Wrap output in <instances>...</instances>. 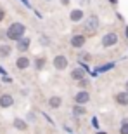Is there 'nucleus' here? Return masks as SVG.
Listing matches in <instances>:
<instances>
[{
    "label": "nucleus",
    "instance_id": "obj_1",
    "mask_svg": "<svg viewBox=\"0 0 128 134\" xmlns=\"http://www.w3.org/2000/svg\"><path fill=\"white\" fill-rule=\"evenodd\" d=\"M24 31H26V28H24L23 23H12V25L9 26V30H7V38L17 42L19 38L24 37Z\"/></svg>",
    "mask_w": 128,
    "mask_h": 134
},
{
    "label": "nucleus",
    "instance_id": "obj_2",
    "mask_svg": "<svg viewBox=\"0 0 128 134\" xmlns=\"http://www.w3.org/2000/svg\"><path fill=\"white\" fill-rule=\"evenodd\" d=\"M85 30L90 31V33H94V31L99 30V18L97 16H90L88 19L85 21Z\"/></svg>",
    "mask_w": 128,
    "mask_h": 134
},
{
    "label": "nucleus",
    "instance_id": "obj_3",
    "mask_svg": "<svg viewBox=\"0 0 128 134\" xmlns=\"http://www.w3.org/2000/svg\"><path fill=\"white\" fill-rule=\"evenodd\" d=\"M116 44H118V35L114 33V31L104 35V38H102V45L104 47H113V45H116Z\"/></svg>",
    "mask_w": 128,
    "mask_h": 134
},
{
    "label": "nucleus",
    "instance_id": "obj_4",
    "mask_svg": "<svg viewBox=\"0 0 128 134\" xmlns=\"http://www.w3.org/2000/svg\"><path fill=\"white\" fill-rule=\"evenodd\" d=\"M88 99H90V94L87 92V91H80L78 94L74 96V101H76V104H85Z\"/></svg>",
    "mask_w": 128,
    "mask_h": 134
},
{
    "label": "nucleus",
    "instance_id": "obj_5",
    "mask_svg": "<svg viewBox=\"0 0 128 134\" xmlns=\"http://www.w3.org/2000/svg\"><path fill=\"white\" fill-rule=\"evenodd\" d=\"M54 66L57 70H64L66 66H68V59H66L64 56H55L54 58Z\"/></svg>",
    "mask_w": 128,
    "mask_h": 134
},
{
    "label": "nucleus",
    "instance_id": "obj_6",
    "mask_svg": "<svg viewBox=\"0 0 128 134\" xmlns=\"http://www.w3.org/2000/svg\"><path fill=\"white\" fill-rule=\"evenodd\" d=\"M30 38H28V37H23V38H19L17 40V49L21 51V52H24V51H28L30 49Z\"/></svg>",
    "mask_w": 128,
    "mask_h": 134
},
{
    "label": "nucleus",
    "instance_id": "obj_7",
    "mask_svg": "<svg viewBox=\"0 0 128 134\" xmlns=\"http://www.w3.org/2000/svg\"><path fill=\"white\" fill-rule=\"evenodd\" d=\"M12 103H14L12 96H9V94L0 96V106H2V108H9V106H12Z\"/></svg>",
    "mask_w": 128,
    "mask_h": 134
},
{
    "label": "nucleus",
    "instance_id": "obj_8",
    "mask_svg": "<svg viewBox=\"0 0 128 134\" xmlns=\"http://www.w3.org/2000/svg\"><path fill=\"white\" fill-rule=\"evenodd\" d=\"M71 45L76 47V49H80L81 45H85V37L83 35H74L73 38H71Z\"/></svg>",
    "mask_w": 128,
    "mask_h": 134
},
{
    "label": "nucleus",
    "instance_id": "obj_9",
    "mask_svg": "<svg viewBox=\"0 0 128 134\" xmlns=\"http://www.w3.org/2000/svg\"><path fill=\"white\" fill-rule=\"evenodd\" d=\"M16 66L19 70H24L30 66V58H26V56H21V58H17V61H16Z\"/></svg>",
    "mask_w": 128,
    "mask_h": 134
},
{
    "label": "nucleus",
    "instance_id": "obj_10",
    "mask_svg": "<svg viewBox=\"0 0 128 134\" xmlns=\"http://www.w3.org/2000/svg\"><path fill=\"white\" fill-rule=\"evenodd\" d=\"M85 71H87V70H83V68H76V70H73V71H71V79H74V80H83L85 79Z\"/></svg>",
    "mask_w": 128,
    "mask_h": 134
},
{
    "label": "nucleus",
    "instance_id": "obj_11",
    "mask_svg": "<svg viewBox=\"0 0 128 134\" xmlns=\"http://www.w3.org/2000/svg\"><path fill=\"white\" fill-rule=\"evenodd\" d=\"M69 18H71V21H73V23H78V21L81 19V18H83V12H81L80 9H76V10H71V14H69Z\"/></svg>",
    "mask_w": 128,
    "mask_h": 134
},
{
    "label": "nucleus",
    "instance_id": "obj_12",
    "mask_svg": "<svg viewBox=\"0 0 128 134\" xmlns=\"http://www.w3.org/2000/svg\"><path fill=\"white\" fill-rule=\"evenodd\" d=\"M114 68V63H107V65H102V66H99V68L94 70V73L92 75H99V73H102V71H107V70Z\"/></svg>",
    "mask_w": 128,
    "mask_h": 134
},
{
    "label": "nucleus",
    "instance_id": "obj_13",
    "mask_svg": "<svg viewBox=\"0 0 128 134\" xmlns=\"http://www.w3.org/2000/svg\"><path fill=\"white\" fill-rule=\"evenodd\" d=\"M116 101H118L119 104H128V92L125 91V92H118L116 94Z\"/></svg>",
    "mask_w": 128,
    "mask_h": 134
},
{
    "label": "nucleus",
    "instance_id": "obj_14",
    "mask_svg": "<svg viewBox=\"0 0 128 134\" xmlns=\"http://www.w3.org/2000/svg\"><path fill=\"white\" fill-rule=\"evenodd\" d=\"M7 56H10V45L2 44L0 45V58H7Z\"/></svg>",
    "mask_w": 128,
    "mask_h": 134
},
{
    "label": "nucleus",
    "instance_id": "obj_15",
    "mask_svg": "<svg viewBox=\"0 0 128 134\" xmlns=\"http://www.w3.org/2000/svg\"><path fill=\"white\" fill-rule=\"evenodd\" d=\"M61 103H62V99H61L59 96H54V98H50V101H49V104L52 106V108H59Z\"/></svg>",
    "mask_w": 128,
    "mask_h": 134
},
{
    "label": "nucleus",
    "instance_id": "obj_16",
    "mask_svg": "<svg viewBox=\"0 0 128 134\" xmlns=\"http://www.w3.org/2000/svg\"><path fill=\"white\" fill-rule=\"evenodd\" d=\"M14 127L16 129H19V131H24L28 125H26L24 120H21V119H14Z\"/></svg>",
    "mask_w": 128,
    "mask_h": 134
},
{
    "label": "nucleus",
    "instance_id": "obj_17",
    "mask_svg": "<svg viewBox=\"0 0 128 134\" xmlns=\"http://www.w3.org/2000/svg\"><path fill=\"white\" fill-rule=\"evenodd\" d=\"M73 113L74 115H85V108L81 106V104H76V106L73 108Z\"/></svg>",
    "mask_w": 128,
    "mask_h": 134
},
{
    "label": "nucleus",
    "instance_id": "obj_18",
    "mask_svg": "<svg viewBox=\"0 0 128 134\" xmlns=\"http://www.w3.org/2000/svg\"><path fill=\"white\" fill-rule=\"evenodd\" d=\"M121 134H128V120H125L123 124H121V129H119Z\"/></svg>",
    "mask_w": 128,
    "mask_h": 134
},
{
    "label": "nucleus",
    "instance_id": "obj_19",
    "mask_svg": "<svg viewBox=\"0 0 128 134\" xmlns=\"http://www.w3.org/2000/svg\"><path fill=\"white\" fill-rule=\"evenodd\" d=\"M42 66H45V59H43V58H40V59L38 61H36V68H42Z\"/></svg>",
    "mask_w": 128,
    "mask_h": 134
},
{
    "label": "nucleus",
    "instance_id": "obj_20",
    "mask_svg": "<svg viewBox=\"0 0 128 134\" xmlns=\"http://www.w3.org/2000/svg\"><path fill=\"white\" fill-rule=\"evenodd\" d=\"M87 85H88V80H87V79L80 80V87H87Z\"/></svg>",
    "mask_w": 128,
    "mask_h": 134
},
{
    "label": "nucleus",
    "instance_id": "obj_21",
    "mask_svg": "<svg viewBox=\"0 0 128 134\" xmlns=\"http://www.w3.org/2000/svg\"><path fill=\"white\" fill-rule=\"evenodd\" d=\"M80 59H85V61H88V59H90V54H87V52H85V54H80Z\"/></svg>",
    "mask_w": 128,
    "mask_h": 134
},
{
    "label": "nucleus",
    "instance_id": "obj_22",
    "mask_svg": "<svg viewBox=\"0 0 128 134\" xmlns=\"http://www.w3.org/2000/svg\"><path fill=\"white\" fill-rule=\"evenodd\" d=\"M40 42H42V44H49V38H47V37H42Z\"/></svg>",
    "mask_w": 128,
    "mask_h": 134
},
{
    "label": "nucleus",
    "instance_id": "obj_23",
    "mask_svg": "<svg viewBox=\"0 0 128 134\" xmlns=\"http://www.w3.org/2000/svg\"><path fill=\"white\" fill-rule=\"evenodd\" d=\"M4 18H5V12L4 9H0V21H4Z\"/></svg>",
    "mask_w": 128,
    "mask_h": 134
},
{
    "label": "nucleus",
    "instance_id": "obj_24",
    "mask_svg": "<svg viewBox=\"0 0 128 134\" xmlns=\"http://www.w3.org/2000/svg\"><path fill=\"white\" fill-rule=\"evenodd\" d=\"M21 2H23V4L26 5V7H30V2H28V0H21Z\"/></svg>",
    "mask_w": 128,
    "mask_h": 134
},
{
    "label": "nucleus",
    "instance_id": "obj_25",
    "mask_svg": "<svg viewBox=\"0 0 128 134\" xmlns=\"http://www.w3.org/2000/svg\"><path fill=\"white\" fill-rule=\"evenodd\" d=\"M0 73H2V75H5V70L2 68V66H0Z\"/></svg>",
    "mask_w": 128,
    "mask_h": 134
},
{
    "label": "nucleus",
    "instance_id": "obj_26",
    "mask_svg": "<svg viewBox=\"0 0 128 134\" xmlns=\"http://www.w3.org/2000/svg\"><path fill=\"white\" fill-rule=\"evenodd\" d=\"M61 2H62V5H68V2H69V0H61Z\"/></svg>",
    "mask_w": 128,
    "mask_h": 134
},
{
    "label": "nucleus",
    "instance_id": "obj_27",
    "mask_svg": "<svg viewBox=\"0 0 128 134\" xmlns=\"http://www.w3.org/2000/svg\"><path fill=\"white\" fill-rule=\"evenodd\" d=\"M109 2H111V4H118V0H109Z\"/></svg>",
    "mask_w": 128,
    "mask_h": 134
},
{
    "label": "nucleus",
    "instance_id": "obj_28",
    "mask_svg": "<svg viewBox=\"0 0 128 134\" xmlns=\"http://www.w3.org/2000/svg\"><path fill=\"white\" fill-rule=\"evenodd\" d=\"M125 87H126V92H128V82H126V85H125Z\"/></svg>",
    "mask_w": 128,
    "mask_h": 134
},
{
    "label": "nucleus",
    "instance_id": "obj_29",
    "mask_svg": "<svg viewBox=\"0 0 128 134\" xmlns=\"http://www.w3.org/2000/svg\"><path fill=\"white\" fill-rule=\"evenodd\" d=\"M97 134H106V132H97Z\"/></svg>",
    "mask_w": 128,
    "mask_h": 134
}]
</instances>
